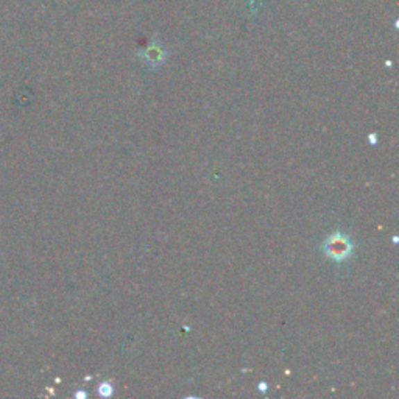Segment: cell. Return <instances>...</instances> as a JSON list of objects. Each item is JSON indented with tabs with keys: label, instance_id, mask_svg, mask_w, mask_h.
<instances>
[{
	"label": "cell",
	"instance_id": "cell-1",
	"mask_svg": "<svg viewBox=\"0 0 399 399\" xmlns=\"http://www.w3.org/2000/svg\"><path fill=\"white\" fill-rule=\"evenodd\" d=\"M353 248V242L343 232H334L323 244V250H325L326 256L335 262L346 261L351 256Z\"/></svg>",
	"mask_w": 399,
	"mask_h": 399
},
{
	"label": "cell",
	"instance_id": "cell-2",
	"mask_svg": "<svg viewBox=\"0 0 399 399\" xmlns=\"http://www.w3.org/2000/svg\"><path fill=\"white\" fill-rule=\"evenodd\" d=\"M167 50L161 42L153 41L145 47L142 52H139V58H141L145 65L150 67H158L166 62L167 60Z\"/></svg>",
	"mask_w": 399,
	"mask_h": 399
},
{
	"label": "cell",
	"instance_id": "cell-3",
	"mask_svg": "<svg viewBox=\"0 0 399 399\" xmlns=\"http://www.w3.org/2000/svg\"><path fill=\"white\" fill-rule=\"evenodd\" d=\"M112 391H114L112 384H110V382H103V384H101L100 387H99V393H100L101 396H105V398L111 396Z\"/></svg>",
	"mask_w": 399,
	"mask_h": 399
},
{
	"label": "cell",
	"instance_id": "cell-4",
	"mask_svg": "<svg viewBox=\"0 0 399 399\" xmlns=\"http://www.w3.org/2000/svg\"><path fill=\"white\" fill-rule=\"evenodd\" d=\"M370 137H371V139H370V141H371V142H376V136H373V135H371Z\"/></svg>",
	"mask_w": 399,
	"mask_h": 399
},
{
	"label": "cell",
	"instance_id": "cell-5",
	"mask_svg": "<svg viewBox=\"0 0 399 399\" xmlns=\"http://www.w3.org/2000/svg\"><path fill=\"white\" fill-rule=\"evenodd\" d=\"M250 2H255V0H250Z\"/></svg>",
	"mask_w": 399,
	"mask_h": 399
}]
</instances>
